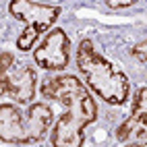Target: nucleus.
<instances>
[{
    "label": "nucleus",
    "instance_id": "obj_5",
    "mask_svg": "<svg viewBox=\"0 0 147 147\" xmlns=\"http://www.w3.org/2000/svg\"><path fill=\"white\" fill-rule=\"evenodd\" d=\"M33 62L44 71H64L71 62V37L64 29H50L33 52Z\"/></svg>",
    "mask_w": 147,
    "mask_h": 147
},
{
    "label": "nucleus",
    "instance_id": "obj_2",
    "mask_svg": "<svg viewBox=\"0 0 147 147\" xmlns=\"http://www.w3.org/2000/svg\"><path fill=\"white\" fill-rule=\"evenodd\" d=\"M77 66L85 85L110 106H122L131 95L126 75L108 58H104L91 40H81L77 48Z\"/></svg>",
    "mask_w": 147,
    "mask_h": 147
},
{
    "label": "nucleus",
    "instance_id": "obj_9",
    "mask_svg": "<svg viewBox=\"0 0 147 147\" xmlns=\"http://www.w3.org/2000/svg\"><path fill=\"white\" fill-rule=\"evenodd\" d=\"M15 62L17 60H15V56L11 52H2V54H0V75L6 73V71H11Z\"/></svg>",
    "mask_w": 147,
    "mask_h": 147
},
{
    "label": "nucleus",
    "instance_id": "obj_10",
    "mask_svg": "<svg viewBox=\"0 0 147 147\" xmlns=\"http://www.w3.org/2000/svg\"><path fill=\"white\" fill-rule=\"evenodd\" d=\"M133 2H108V6L110 8H126V6H131Z\"/></svg>",
    "mask_w": 147,
    "mask_h": 147
},
{
    "label": "nucleus",
    "instance_id": "obj_8",
    "mask_svg": "<svg viewBox=\"0 0 147 147\" xmlns=\"http://www.w3.org/2000/svg\"><path fill=\"white\" fill-rule=\"evenodd\" d=\"M131 54H133L139 62H147V37H145V40H141L139 44H135V48L131 50Z\"/></svg>",
    "mask_w": 147,
    "mask_h": 147
},
{
    "label": "nucleus",
    "instance_id": "obj_4",
    "mask_svg": "<svg viewBox=\"0 0 147 147\" xmlns=\"http://www.w3.org/2000/svg\"><path fill=\"white\" fill-rule=\"evenodd\" d=\"M8 11H11V15L17 21L25 23V29L17 37V48L21 52H29L35 46L37 37L56 23L62 8L52 6V4L33 2V0H13L8 4Z\"/></svg>",
    "mask_w": 147,
    "mask_h": 147
},
{
    "label": "nucleus",
    "instance_id": "obj_1",
    "mask_svg": "<svg viewBox=\"0 0 147 147\" xmlns=\"http://www.w3.org/2000/svg\"><path fill=\"white\" fill-rule=\"evenodd\" d=\"M40 91L64 108L50 135L52 147H83L85 129L97 120V104L87 85L75 75H54L42 83Z\"/></svg>",
    "mask_w": 147,
    "mask_h": 147
},
{
    "label": "nucleus",
    "instance_id": "obj_11",
    "mask_svg": "<svg viewBox=\"0 0 147 147\" xmlns=\"http://www.w3.org/2000/svg\"><path fill=\"white\" fill-rule=\"evenodd\" d=\"M124 147H147V143H126Z\"/></svg>",
    "mask_w": 147,
    "mask_h": 147
},
{
    "label": "nucleus",
    "instance_id": "obj_3",
    "mask_svg": "<svg viewBox=\"0 0 147 147\" xmlns=\"http://www.w3.org/2000/svg\"><path fill=\"white\" fill-rule=\"evenodd\" d=\"M54 112L42 102L29 104L23 112L15 104H0V141L13 145H31L42 141L50 131Z\"/></svg>",
    "mask_w": 147,
    "mask_h": 147
},
{
    "label": "nucleus",
    "instance_id": "obj_7",
    "mask_svg": "<svg viewBox=\"0 0 147 147\" xmlns=\"http://www.w3.org/2000/svg\"><path fill=\"white\" fill-rule=\"evenodd\" d=\"M116 139L122 143H145L147 141V87L137 91L131 114L116 129Z\"/></svg>",
    "mask_w": 147,
    "mask_h": 147
},
{
    "label": "nucleus",
    "instance_id": "obj_6",
    "mask_svg": "<svg viewBox=\"0 0 147 147\" xmlns=\"http://www.w3.org/2000/svg\"><path fill=\"white\" fill-rule=\"evenodd\" d=\"M37 75L27 62H15L11 71L0 75V95L11 97L17 104H31L35 95Z\"/></svg>",
    "mask_w": 147,
    "mask_h": 147
}]
</instances>
